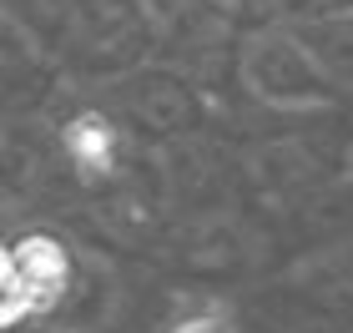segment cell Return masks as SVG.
Instances as JSON below:
<instances>
[{
    "instance_id": "obj_1",
    "label": "cell",
    "mask_w": 353,
    "mask_h": 333,
    "mask_svg": "<svg viewBox=\"0 0 353 333\" xmlns=\"http://www.w3.org/2000/svg\"><path fill=\"white\" fill-rule=\"evenodd\" d=\"M71 258L56 237L30 232L21 243H0V328L46 313L66 293Z\"/></svg>"
},
{
    "instance_id": "obj_2",
    "label": "cell",
    "mask_w": 353,
    "mask_h": 333,
    "mask_svg": "<svg viewBox=\"0 0 353 333\" xmlns=\"http://www.w3.org/2000/svg\"><path fill=\"white\" fill-rule=\"evenodd\" d=\"M111 147H117V137H111V126L101 117H76L66 126V152L86 172H106L111 167Z\"/></svg>"
},
{
    "instance_id": "obj_3",
    "label": "cell",
    "mask_w": 353,
    "mask_h": 333,
    "mask_svg": "<svg viewBox=\"0 0 353 333\" xmlns=\"http://www.w3.org/2000/svg\"><path fill=\"white\" fill-rule=\"evenodd\" d=\"M172 333H237V323L228 319V313H217V308H207V313H192V319H182Z\"/></svg>"
}]
</instances>
